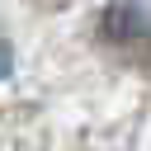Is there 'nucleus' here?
Wrapping results in <instances>:
<instances>
[{"label":"nucleus","instance_id":"2","mask_svg":"<svg viewBox=\"0 0 151 151\" xmlns=\"http://www.w3.org/2000/svg\"><path fill=\"white\" fill-rule=\"evenodd\" d=\"M33 5H42V9H61L66 0H33Z\"/></svg>","mask_w":151,"mask_h":151},{"label":"nucleus","instance_id":"1","mask_svg":"<svg viewBox=\"0 0 151 151\" xmlns=\"http://www.w3.org/2000/svg\"><path fill=\"white\" fill-rule=\"evenodd\" d=\"M99 38H104L123 61L151 66V14H146V9H137V5H113V9L99 19Z\"/></svg>","mask_w":151,"mask_h":151}]
</instances>
